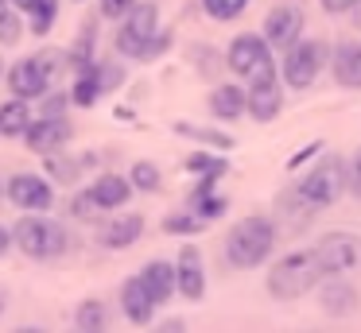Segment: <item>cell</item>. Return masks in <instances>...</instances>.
I'll use <instances>...</instances> for the list:
<instances>
[{"instance_id": "8fae6325", "label": "cell", "mask_w": 361, "mask_h": 333, "mask_svg": "<svg viewBox=\"0 0 361 333\" xmlns=\"http://www.w3.org/2000/svg\"><path fill=\"white\" fill-rule=\"evenodd\" d=\"M264 39L268 46H276V51H288L295 39H303V12H299L295 4H280L268 12L264 20Z\"/></svg>"}, {"instance_id": "4fadbf2b", "label": "cell", "mask_w": 361, "mask_h": 333, "mask_svg": "<svg viewBox=\"0 0 361 333\" xmlns=\"http://www.w3.org/2000/svg\"><path fill=\"white\" fill-rule=\"evenodd\" d=\"M175 291L190 302H198L206 294V268H202V252L195 244L179 248V260H175Z\"/></svg>"}, {"instance_id": "cb8c5ba5", "label": "cell", "mask_w": 361, "mask_h": 333, "mask_svg": "<svg viewBox=\"0 0 361 333\" xmlns=\"http://www.w3.org/2000/svg\"><path fill=\"white\" fill-rule=\"evenodd\" d=\"M183 170L198 175V186H214L229 170V159H214V155H206V151H195L190 159H183Z\"/></svg>"}, {"instance_id": "b9f144b4", "label": "cell", "mask_w": 361, "mask_h": 333, "mask_svg": "<svg viewBox=\"0 0 361 333\" xmlns=\"http://www.w3.org/2000/svg\"><path fill=\"white\" fill-rule=\"evenodd\" d=\"M8 240H12V237H8V229H4V225H0V256L8 252Z\"/></svg>"}, {"instance_id": "3957f363", "label": "cell", "mask_w": 361, "mask_h": 333, "mask_svg": "<svg viewBox=\"0 0 361 333\" xmlns=\"http://www.w3.org/2000/svg\"><path fill=\"white\" fill-rule=\"evenodd\" d=\"M63 62H66L63 51H39V54H32V58H20L16 66L8 70V89L24 101L43 97V93L55 85V77L66 70Z\"/></svg>"}, {"instance_id": "e575fe53", "label": "cell", "mask_w": 361, "mask_h": 333, "mask_svg": "<svg viewBox=\"0 0 361 333\" xmlns=\"http://www.w3.org/2000/svg\"><path fill=\"white\" fill-rule=\"evenodd\" d=\"M71 213L78 217V221H97V217H102V209H97V201L90 198L86 190L78 194V198H74V206H71Z\"/></svg>"}, {"instance_id": "7c38bea8", "label": "cell", "mask_w": 361, "mask_h": 333, "mask_svg": "<svg viewBox=\"0 0 361 333\" xmlns=\"http://www.w3.org/2000/svg\"><path fill=\"white\" fill-rule=\"evenodd\" d=\"M226 62H229V70H233V74L249 77V74H257L260 66H268V62H272V46H268L260 35H237L233 43H229Z\"/></svg>"}, {"instance_id": "2e32d148", "label": "cell", "mask_w": 361, "mask_h": 333, "mask_svg": "<svg viewBox=\"0 0 361 333\" xmlns=\"http://www.w3.org/2000/svg\"><path fill=\"white\" fill-rule=\"evenodd\" d=\"M144 283V291H148V299L156 302V306H164L167 299L175 294V268L167 260H152V263H144V271L136 275Z\"/></svg>"}, {"instance_id": "ab89813d", "label": "cell", "mask_w": 361, "mask_h": 333, "mask_svg": "<svg viewBox=\"0 0 361 333\" xmlns=\"http://www.w3.org/2000/svg\"><path fill=\"white\" fill-rule=\"evenodd\" d=\"M361 0H322V8H326L330 15H342V12H350V8H357Z\"/></svg>"}, {"instance_id": "836d02e7", "label": "cell", "mask_w": 361, "mask_h": 333, "mask_svg": "<svg viewBox=\"0 0 361 333\" xmlns=\"http://www.w3.org/2000/svg\"><path fill=\"white\" fill-rule=\"evenodd\" d=\"M20 39V15L12 12V8H4V0H0V43H16Z\"/></svg>"}, {"instance_id": "8992f818", "label": "cell", "mask_w": 361, "mask_h": 333, "mask_svg": "<svg viewBox=\"0 0 361 333\" xmlns=\"http://www.w3.org/2000/svg\"><path fill=\"white\" fill-rule=\"evenodd\" d=\"M322 62H326V43H322V39H295V43L283 51L280 77L291 89H307V85L319 77Z\"/></svg>"}, {"instance_id": "ac0fdd59", "label": "cell", "mask_w": 361, "mask_h": 333, "mask_svg": "<svg viewBox=\"0 0 361 333\" xmlns=\"http://www.w3.org/2000/svg\"><path fill=\"white\" fill-rule=\"evenodd\" d=\"M121 306H125V318L133 325H148L152 322V310H156V302L148 299V291H144V283L136 275H128L125 283H121Z\"/></svg>"}, {"instance_id": "d6a6232c", "label": "cell", "mask_w": 361, "mask_h": 333, "mask_svg": "<svg viewBox=\"0 0 361 333\" xmlns=\"http://www.w3.org/2000/svg\"><path fill=\"white\" fill-rule=\"evenodd\" d=\"M202 8H206V15H210V20L229 23V20H237V15L249 8V0H202Z\"/></svg>"}, {"instance_id": "30bf717a", "label": "cell", "mask_w": 361, "mask_h": 333, "mask_svg": "<svg viewBox=\"0 0 361 333\" xmlns=\"http://www.w3.org/2000/svg\"><path fill=\"white\" fill-rule=\"evenodd\" d=\"M8 201L20 209H27V213H47V209L55 206V186H51L47 178L24 170V175L8 178Z\"/></svg>"}, {"instance_id": "1f68e13d", "label": "cell", "mask_w": 361, "mask_h": 333, "mask_svg": "<svg viewBox=\"0 0 361 333\" xmlns=\"http://www.w3.org/2000/svg\"><path fill=\"white\" fill-rule=\"evenodd\" d=\"M27 12H32V35H47L59 15V0H32Z\"/></svg>"}, {"instance_id": "f546056e", "label": "cell", "mask_w": 361, "mask_h": 333, "mask_svg": "<svg viewBox=\"0 0 361 333\" xmlns=\"http://www.w3.org/2000/svg\"><path fill=\"white\" fill-rule=\"evenodd\" d=\"M47 175L55 178V182H78L82 159L74 163V159H66V155H59V151H47Z\"/></svg>"}, {"instance_id": "603a6c76", "label": "cell", "mask_w": 361, "mask_h": 333, "mask_svg": "<svg viewBox=\"0 0 361 333\" xmlns=\"http://www.w3.org/2000/svg\"><path fill=\"white\" fill-rule=\"evenodd\" d=\"M27 120H32V105H27L24 97H12V101L0 105V136H8V139L24 136Z\"/></svg>"}, {"instance_id": "7a4b0ae2", "label": "cell", "mask_w": 361, "mask_h": 333, "mask_svg": "<svg viewBox=\"0 0 361 333\" xmlns=\"http://www.w3.org/2000/svg\"><path fill=\"white\" fill-rule=\"evenodd\" d=\"M272 248H276V225L268 217H245L226 237V260L233 268L249 271L257 263H264L272 256Z\"/></svg>"}, {"instance_id": "484cf974", "label": "cell", "mask_w": 361, "mask_h": 333, "mask_svg": "<svg viewBox=\"0 0 361 333\" xmlns=\"http://www.w3.org/2000/svg\"><path fill=\"white\" fill-rule=\"evenodd\" d=\"M105 302L102 299H82L78 310H74V325H78L82 333H102L105 329Z\"/></svg>"}, {"instance_id": "f1b7e54d", "label": "cell", "mask_w": 361, "mask_h": 333, "mask_svg": "<svg viewBox=\"0 0 361 333\" xmlns=\"http://www.w3.org/2000/svg\"><path fill=\"white\" fill-rule=\"evenodd\" d=\"M97 97H105V93H102V85L94 82V74H90V70H78V82H74V89H71V101L78 108H90Z\"/></svg>"}, {"instance_id": "60d3db41", "label": "cell", "mask_w": 361, "mask_h": 333, "mask_svg": "<svg viewBox=\"0 0 361 333\" xmlns=\"http://www.w3.org/2000/svg\"><path fill=\"white\" fill-rule=\"evenodd\" d=\"M311 155H319V144H307L303 151H295V155L288 159V167H299V163H303V159H311Z\"/></svg>"}, {"instance_id": "83f0119b", "label": "cell", "mask_w": 361, "mask_h": 333, "mask_svg": "<svg viewBox=\"0 0 361 333\" xmlns=\"http://www.w3.org/2000/svg\"><path fill=\"white\" fill-rule=\"evenodd\" d=\"M190 209H195L202 221H214V217H221L229 209L226 198H214V190H195L190 194Z\"/></svg>"}, {"instance_id": "277c9868", "label": "cell", "mask_w": 361, "mask_h": 333, "mask_svg": "<svg viewBox=\"0 0 361 333\" xmlns=\"http://www.w3.org/2000/svg\"><path fill=\"white\" fill-rule=\"evenodd\" d=\"M12 240H16L32 260H55L59 252H66V229L59 221L39 217V213H27L24 221L16 225Z\"/></svg>"}, {"instance_id": "6da1fadb", "label": "cell", "mask_w": 361, "mask_h": 333, "mask_svg": "<svg viewBox=\"0 0 361 333\" xmlns=\"http://www.w3.org/2000/svg\"><path fill=\"white\" fill-rule=\"evenodd\" d=\"M322 279L326 275H322V268H319L311 248L288 252L272 263V271H268V294H272L276 302H295V299H303V294H311Z\"/></svg>"}, {"instance_id": "5bb4252c", "label": "cell", "mask_w": 361, "mask_h": 333, "mask_svg": "<svg viewBox=\"0 0 361 333\" xmlns=\"http://www.w3.org/2000/svg\"><path fill=\"white\" fill-rule=\"evenodd\" d=\"M66 139H71V124H66L63 116H39V120H27V128H24V144L32 147L35 155L59 151Z\"/></svg>"}, {"instance_id": "7402d4cb", "label": "cell", "mask_w": 361, "mask_h": 333, "mask_svg": "<svg viewBox=\"0 0 361 333\" xmlns=\"http://www.w3.org/2000/svg\"><path fill=\"white\" fill-rule=\"evenodd\" d=\"M210 113L218 116V120H237V116L245 113V89L241 85H214Z\"/></svg>"}, {"instance_id": "9a60e30c", "label": "cell", "mask_w": 361, "mask_h": 333, "mask_svg": "<svg viewBox=\"0 0 361 333\" xmlns=\"http://www.w3.org/2000/svg\"><path fill=\"white\" fill-rule=\"evenodd\" d=\"M330 54V70H334V82L345 89H361V43L357 39H342Z\"/></svg>"}, {"instance_id": "ffe728a7", "label": "cell", "mask_w": 361, "mask_h": 333, "mask_svg": "<svg viewBox=\"0 0 361 333\" xmlns=\"http://www.w3.org/2000/svg\"><path fill=\"white\" fill-rule=\"evenodd\" d=\"M86 194L97 201V209L105 213V209L125 206V201L133 198V186H128V178H125V175H102V178H97V182L86 190Z\"/></svg>"}, {"instance_id": "e0dca14e", "label": "cell", "mask_w": 361, "mask_h": 333, "mask_svg": "<svg viewBox=\"0 0 361 333\" xmlns=\"http://www.w3.org/2000/svg\"><path fill=\"white\" fill-rule=\"evenodd\" d=\"M140 232H144V217L140 213H121V217H113V221L102 225L97 240H102L105 248H128V244L140 240Z\"/></svg>"}, {"instance_id": "ee69618b", "label": "cell", "mask_w": 361, "mask_h": 333, "mask_svg": "<svg viewBox=\"0 0 361 333\" xmlns=\"http://www.w3.org/2000/svg\"><path fill=\"white\" fill-rule=\"evenodd\" d=\"M4 306H8V294L0 291V314H4Z\"/></svg>"}, {"instance_id": "d6986e66", "label": "cell", "mask_w": 361, "mask_h": 333, "mask_svg": "<svg viewBox=\"0 0 361 333\" xmlns=\"http://www.w3.org/2000/svg\"><path fill=\"white\" fill-rule=\"evenodd\" d=\"M330 283L319 287V302L330 318H350L357 310V291L350 283H338V275H326Z\"/></svg>"}, {"instance_id": "8d00e7d4", "label": "cell", "mask_w": 361, "mask_h": 333, "mask_svg": "<svg viewBox=\"0 0 361 333\" xmlns=\"http://www.w3.org/2000/svg\"><path fill=\"white\" fill-rule=\"evenodd\" d=\"M345 190H353L361 198V151L345 163Z\"/></svg>"}, {"instance_id": "d4e9b609", "label": "cell", "mask_w": 361, "mask_h": 333, "mask_svg": "<svg viewBox=\"0 0 361 333\" xmlns=\"http://www.w3.org/2000/svg\"><path fill=\"white\" fill-rule=\"evenodd\" d=\"M171 128H175V136H187V139H195V144H206V147H218V151H229V147H233V136H229V132L198 128V124H187V120H175Z\"/></svg>"}, {"instance_id": "74e56055", "label": "cell", "mask_w": 361, "mask_h": 333, "mask_svg": "<svg viewBox=\"0 0 361 333\" xmlns=\"http://www.w3.org/2000/svg\"><path fill=\"white\" fill-rule=\"evenodd\" d=\"M167 46H171V31H156V35H152V43H148V51H144V58H140V62H148V58H156V54H164Z\"/></svg>"}, {"instance_id": "7bdbcfd3", "label": "cell", "mask_w": 361, "mask_h": 333, "mask_svg": "<svg viewBox=\"0 0 361 333\" xmlns=\"http://www.w3.org/2000/svg\"><path fill=\"white\" fill-rule=\"evenodd\" d=\"M4 4H16L20 12H27V8H32V0H4Z\"/></svg>"}, {"instance_id": "d590c367", "label": "cell", "mask_w": 361, "mask_h": 333, "mask_svg": "<svg viewBox=\"0 0 361 333\" xmlns=\"http://www.w3.org/2000/svg\"><path fill=\"white\" fill-rule=\"evenodd\" d=\"M190 58H195V62H202L198 70H202L206 77H214V74H218V54H214V51H206V46H195V51H190Z\"/></svg>"}, {"instance_id": "5b68a950", "label": "cell", "mask_w": 361, "mask_h": 333, "mask_svg": "<svg viewBox=\"0 0 361 333\" xmlns=\"http://www.w3.org/2000/svg\"><path fill=\"white\" fill-rule=\"evenodd\" d=\"M295 190L303 194L314 209L334 206V201L345 194V159H342V155H326V159H319V163H314V170L295 186Z\"/></svg>"}, {"instance_id": "4dcf8cb0", "label": "cell", "mask_w": 361, "mask_h": 333, "mask_svg": "<svg viewBox=\"0 0 361 333\" xmlns=\"http://www.w3.org/2000/svg\"><path fill=\"white\" fill-rule=\"evenodd\" d=\"M210 221H202L198 213H171L164 217V232H171V237H195V232H202Z\"/></svg>"}, {"instance_id": "52a82bcc", "label": "cell", "mask_w": 361, "mask_h": 333, "mask_svg": "<svg viewBox=\"0 0 361 333\" xmlns=\"http://www.w3.org/2000/svg\"><path fill=\"white\" fill-rule=\"evenodd\" d=\"M156 20H159L156 4H133V8L125 12V23H121V31H117V51L125 54V58H144V51H148L152 35L159 31Z\"/></svg>"}, {"instance_id": "4316f807", "label": "cell", "mask_w": 361, "mask_h": 333, "mask_svg": "<svg viewBox=\"0 0 361 333\" xmlns=\"http://www.w3.org/2000/svg\"><path fill=\"white\" fill-rule=\"evenodd\" d=\"M159 167L156 163H148V159H140V163H133V175H128V186L133 190H140V194H156L159 190Z\"/></svg>"}, {"instance_id": "f35d334b", "label": "cell", "mask_w": 361, "mask_h": 333, "mask_svg": "<svg viewBox=\"0 0 361 333\" xmlns=\"http://www.w3.org/2000/svg\"><path fill=\"white\" fill-rule=\"evenodd\" d=\"M133 4H136V0H102V15H105V20H121Z\"/></svg>"}, {"instance_id": "9c48e42d", "label": "cell", "mask_w": 361, "mask_h": 333, "mask_svg": "<svg viewBox=\"0 0 361 333\" xmlns=\"http://www.w3.org/2000/svg\"><path fill=\"white\" fill-rule=\"evenodd\" d=\"M283 108V97H280V77H276V66H260L257 74H249V93H245V113L252 120H272L276 113Z\"/></svg>"}, {"instance_id": "ba28073f", "label": "cell", "mask_w": 361, "mask_h": 333, "mask_svg": "<svg viewBox=\"0 0 361 333\" xmlns=\"http://www.w3.org/2000/svg\"><path fill=\"white\" fill-rule=\"evenodd\" d=\"M314 260H319L322 275H345L361 263V237L353 232H326L319 240V248H311Z\"/></svg>"}, {"instance_id": "44dd1931", "label": "cell", "mask_w": 361, "mask_h": 333, "mask_svg": "<svg viewBox=\"0 0 361 333\" xmlns=\"http://www.w3.org/2000/svg\"><path fill=\"white\" fill-rule=\"evenodd\" d=\"M276 213L283 217V225L291 221V229L299 232V229H307V225H311V217L319 213V209H314L311 201H307L303 194L295 190V186H288V190H283L280 198H276Z\"/></svg>"}]
</instances>
